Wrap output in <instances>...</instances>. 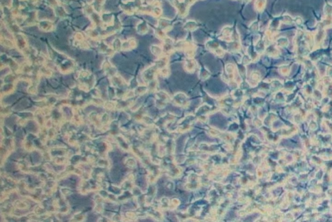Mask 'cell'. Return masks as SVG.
<instances>
[{
  "label": "cell",
  "mask_w": 332,
  "mask_h": 222,
  "mask_svg": "<svg viewBox=\"0 0 332 222\" xmlns=\"http://www.w3.org/2000/svg\"><path fill=\"white\" fill-rule=\"evenodd\" d=\"M84 220V216L83 214H76L72 218L71 222H82Z\"/></svg>",
  "instance_id": "1"
},
{
  "label": "cell",
  "mask_w": 332,
  "mask_h": 222,
  "mask_svg": "<svg viewBox=\"0 0 332 222\" xmlns=\"http://www.w3.org/2000/svg\"><path fill=\"white\" fill-rule=\"evenodd\" d=\"M99 222H110V221H108V220H107V219L103 218H101V219H100Z\"/></svg>",
  "instance_id": "2"
}]
</instances>
